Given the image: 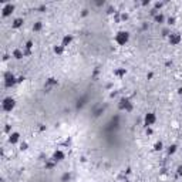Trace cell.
Instances as JSON below:
<instances>
[{
	"mask_svg": "<svg viewBox=\"0 0 182 182\" xmlns=\"http://www.w3.org/2000/svg\"><path fill=\"white\" fill-rule=\"evenodd\" d=\"M21 151H24V149H27V144H21Z\"/></svg>",
	"mask_w": 182,
	"mask_h": 182,
	"instance_id": "d6986e66",
	"label": "cell"
},
{
	"mask_svg": "<svg viewBox=\"0 0 182 182\" xmlns=\"http://www.w3.org/2000/svg\"><path fill=\"white\" fill-rule=\"evenodd\" d=\"M63 51H64V47H63V46H57V47H54V53H56V54H61Z\"/></svg>",
	"mask_w": 182,
	"mask_h": 182,
	"instance_id": "4fadbf2b",
	"label": "cell"
},
{
	"mask_svg": "<svg viewBox=\"0 0 182 182\" xmlns=\"http://www.w3.org/2000/svg\"><path fill=\"white\" fill-rule=\"evenodd\" d=\"M17 81H16V77L12 74V73H7L6 76H4V85L6 87H12V85H14Z\"/></svg>",
	"mask_w": 182,
	"mask_h": 182,
	"instance_id": "277c9868",
	"label": "cell"
},
{
	"mask_svg": "<svg viewBox=\"0 0 182 182\" xmlns=\"http://www.w3.org/2000/svg\"><path fill=\"white\" fill-rule=\"evenodd\" d=\"M13 56H14V58L20 60V58L23 57V51H21V50H14V51H13Z\"/></svg>",
	"mask_w": 182,
	"mask_h": 182,
	"instance_id": "7c38bea8",
	"label": "cell"
},
{
	"mask_svg": "<svg viewBox=\"0 0 182 182\" xmlns=\"http://www.w3.org/2000/svg\"><path fill=\"white\" fill-rule=\"evenodd\" d=\"M162 147H164V144H162L161 141H159V142H157V144H155V151H161Z\"/></svg>",
	"mask_w": 182,
	"mask_h": 182,
	"instance_id": "5bb4252c",
	"label": "cell"
},
{
	"mask_svg": "<svg viewBox=\"0 0 182 182\" xmlns=\"http://www.w3.org/2000/svg\"><path fill=\"white\" fill-rule=\"evenodd\" d=\"M23 26V19H16L14 21H13V27L14 29H19V27H21Z\"/></svg>",
	"mask_w": 182,
	"mask_h": 182,
	"instance_id": "8fae6325",
	"label": "cell"
},
{
	"mask_svg": "<svg viewBox=\"0 0 182 182\" xmlns=\"http://www.w3.org/2000/svg\"><path fill=\"white\" fill-rule=\"evenodd\" d=\"M33 29H34V30H40V29H41V24H40V23H37V24L34 26Z\"/></svg>",
	"mask_w": 182,
	"mask_h": 182,
	"instance_id": "e0dca14e",
	"label": "cell"
},
{
	"mask_svg": "<svg viewBox=\"0 0 182 182\" xmlns=\"http://www.w3.org/2000/svg\"><path fill=\"white\" fill-rule=\"evenodd\" d=\"M13 10H14V6L12 4V3H7V4H4V7H3V17H7V16H10L12 13H13Z\"/></svg>",
	"mask_w": 182,
	"mask_h": 182,
	"instance_id": "8992f818",
	"label": "cell"
},
{
	"mask_svg": "<svg viewBox=\"0 0 182 182\" xmlns=\"http://www.w3.org/2000/svg\"><path fill=\"white\" fill-rule=\"evenodd\" d=\"M26 47H27V49H32V47H33V43H32V41H27Z\"/></svg>",
	"mask_w": 182,
	"mask_h": 182,
	"instance_id": "ac0fdd59",
	"label": "cell"
},
{
	"mask_svg": "<svg viewBox=\"0 0 182 182\" xmlns=\"http://www.w3.org/2000/svg\"><path fill=\"white\" fill-rule=\"evenodd\" d=\"M20 141V134L19 133H12L9 135V142L10 144H17Z\"/></svg>",
	"mask_w": 182,
	"mask_h": 182,
	"instance_id": "9c48e42d",
	"label": "cell"
},
{
	"mask_svg": "<svg viewBox=\"0 0 182 182\" xmlns=\"http://www.w3.org/2000/svg\"><path fill=\"white\" fill-rule=\"evenodd\" d=\"M71 41H73V37H71V36H64V37H63V41H61V46L66 49Z\"/></svg>",
	"mask_w": 182,
	"mask_h": 182,
	"instance_id": "30bf717a",
	"label": "cell"
},
{
	"mask_svg": "<svg viewBox=\"0 0 182 182\" xmlns=\"http://www.w3.org/2000/svg\"><path fill=\"white\" fill-rule=\"evenodd\" d=\"M157 21H164V17H162V16H158V17H157Z\"/></svg>",
	"mask_w": 182,
	"mask_h": 182,
	"instance_id": "ffe728a7",
	"label": "cell"
},
{
	"mask_svg": "<svg viewBox=\"0 0 182 182\" xmlns=\"http://www.w3.org/2000/svg\"><path fill=\"white\" fill-rule=\"evenodd\" d=\"M120 108H121V110H125V111H130V110L133 108V102L128 98H122L120 101Z\"/></svg>",
	"mask_w": 182,
	"mask_h": 182,
	"instance_id": "5b68a950",
	"label": "cell"
},
{
	"mask_svg": "<svg viewBox=\"0 0 182 182\" xmlns=\"http://www.w3.org/2000/svg\"><path fill=\"white\" fill-rule=\"evenodd\" d=\"M179 41H181V36L178 33H174L169 36V43H171V44L177 46V44H179Z\"/></svg>",
	"mask_w": 182,
	"mask_h": 182,
	"instance_id": "ba28073f",
	"label": "cell"
},
{
	"mask_svg": "<svg viewBox=\"0 0 182 182\" xmlns=\"http://www.w3.org/2000/svg\"><path fill=\"white\" fill-rule=\"evenodd\" d=\"M178 174H179V175H182V165L178 166Z\"/></svg>",
	"mask_w": 182,
	"mask_h": 182,
	"instance_id": "44dd1931",
	"label": "cell"
},
{
	"mask_svg": "<svg viewBox=\"0 0 182 182\" xmlns=\"http://www.w3.org/2000/svg\"><path fill=\"white\" fill-rule=\"evenodd\" d=\"M117 74H118V76H124V74H125V70H118Z\"/></svg>",
	"mask_w": 182,
	"mask_h": 182,
	"instance_id": "2e32d148",
	"label": "cell"
},
{
	"mask_svg": "<svg viewBox=\"0 0 182 182\" xmlns=\"http://www.w3.org/2000/svg\"><path fill=\"white\" fill-rule=\"evenodd\" d=\"M64 157H66L64 152H63L61 149H57V151L53 154V161H54V162H60V161L64 159Z\"/></svg>",
	"mask_w": 182,
	"mask_h": 182,
	"instance_id": "52a82bcc",
	"label": "cell"
},
{
	"mask_svg": "<svg viewBox=\"0 0 182 182\" xmlns=\"http://www.w3.org/2000/svg\"><path fill=\"white\" fill-rule=\"evenodd\" d=\"M155 121H157V117L154 113H148V114H145L144 117V124H145V127H152L154 124H155Z\"/></svg>",
	"mask_w": 182,
	"mask_h": 182,
	"instance_id": "3957f363",
	"label": "cell"
},
{
	"mask_svg": "<svg viewBox=\"0 0 182 182\" xmlns=\"http://www.w3.org/2000/svg\"><path fill=\"white\" fill-rule=\"evenodd\" d=\"M114 40H115V43L118 46H125L128 43V40H130V34L127 32H120V33H117Z\"/></svg>",
	"mask_w": 182,
	"mask_h": 182,
	"instance_id": "6da1fadb",
	"label": "cell"
},
{
	"mask_svg": "<svg viewBox=\"0 0 182 182\" xmlns=\"http://www.w3.org/2000/svg\"><path fill=\"white\" fill-rule=\"evenodd\" d=\"M1 107H3L4 111L10 113V111L16 107V100L12 98V97H6V98L3 100V102H1Z\"/></svg>",
	"mask_w": 182,
	"mask_h": 182,
	"instance_id": "7a4b0ae2",
	"label": "cell"
},
{
	"mask_svg": "<svg viewBox=\"0 0 182 182\" xmlns=\"http://www.w3.org/2000/svg\"><path fill=\"white\" fill-rule=\"evenodd\" d=\"M175 151H177V145H171V147L168 148V154L171 155V154H174Z\"/></svg>",
	"mask_w": 182,
	"mask_h": 182,
	"instance_id": "9a60e30c",
	"label": "cell"
}]
</instances>
